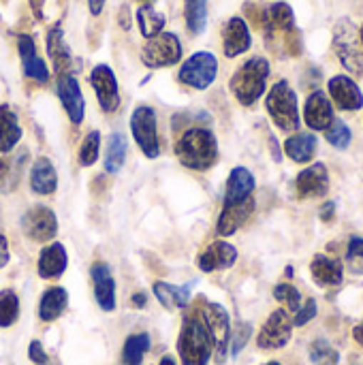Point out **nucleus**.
<instances>
[{
    "instance_id": "nucleus-1",
    "label": "nucleus",
    "mask_w": 363,
    "mask_h": 365,
    "mask_svg": "<svg viewBox=\"0 0 363 365\" xmlns=\"http://www.w3.org/2000/svg\"><path fill=\"white\" fill-rule=\"evenodd\" d=\"M178 160L193 171H208L218 160V139L205 126L186 128L175 141Z\"/></svg>"
},
{
    "instance_id": "nucleus-2",
    "label": "nucleus",
    "mask_w": 363,
    "mask_h": 365,
    "mask_svg": "<svg viewBox=\"0 0 363 365\" xmlns=\"http://www.w3.org/2000/svg\"><path fill=\"white\" fill-rule=\"evenodd\" d=\"M270 73H272V66H270L267 58L252 56L233 73V77L229 81V90L240 105L252 107L265 94Z\"/></svg>"
},
{
    "instance_id": "nucleus-3",
    "label": "nucleus",
    "mask_w": 363,
    "mask_h": 365,
    "mask_svg": "<svg viewBox=\"0 0 363 365\" xmlns=\"http://www.w3.org/2000/svg\"><path fill=\"white\" fill-rule=\"evenodd\" d=\"M178 355L182 365H208L214 355V342L203 319L193 310L182 323L178 338Z\"/></svg>"
},
{
    "instance_id": "nucleus-4",
    "label": "nucleus",
    "mask_w": 363,
    "mask_h": 365,
    "mask_svg": "<svg viewBox=\"0 0 363 365\" xmlns=\"http://www.w3.org/2000/svg\"><path fill=\"white\" fill-rule=\"evenodd\" d=\"M265 109L272 118V122L285 130V133H293L300 128V105H297V94L291 88V83L287 79L276 81L265 98Z\"/></svg>"
},
{
    "instance_id": "nucleus-5",
    "label": "nucleus",
    "mask_w": 363,
    "mask_h": 365,
    "mask_svg": "<svg viewBox=\"0 0 363 365\" xmlns=\"http://www.w3.org/2000/svg\"><path fill=\"white\" fill-rule=\"evenodd\" d=\"M334 53L338 56L340 64L355 77H363V47L359 41V30L349 17H340L334 26L332 38Z\"/></svg>"
},
{
    "instance_id": "nucleus-6",
    "label": "nucleus",
    "mask_w": 363,
    "mask_h": 365,
    "mask_svg": "<svg viewBox=\"0 0 363 365\" xmlns=\"http://www.w3.org/2000/svg\"><path fill=\"white\" fill-rule=\"evenodd\" d=\"M197 314L203 319L210 338L214 342V359L216 364H225L227 355H229V342H231V319L229 312L225 310V306L214 304V302H205L201 299V304L195 308Z\"/></svg>"
},
{
    "instance_id": "nucleus-7",
    "label": "nucleus",
    "mask_w": 363,
    "mask_h": 365,
    "mask_svg": "<svg viewBox=\"0 0 363 365\" xmlns=\"http://www.w3.org/2000/svg\"><path fill=\"white\" fill-rule=\"evenodd\" d=\"M131 133L145 158L160 156V137H158V115L150 105L135 107L131 115Z\"/></svg>"
},
{
    "instance_id": "nucleus-8",
    "label": "nucleus",
    "mask_w": 363,
    "mask_h": 365,
    "mask_svg": "<svg viewBox=\"0 0 363 365\" xmlns=\"http://www.w3.org/2000/svg\"><path fill=\"white\" fill-rule=\"evenodd\" d=\"M218 77V58L212 51H195L178 71V81L193 90H208Z\"/></svg>"
},
{
    "instance_id": "nucleus-9",
    "label": "nucleus",
    "mask_w": 363,
    "mask_h": 365,
    "mask_svg": "<svg viewBox=\"0 0 363 365\" xmlns=\"http://www.w3.org/2000/svg\"><path fill=\"white\" fill-rule=\"evenodd\" d=\"M182 41L175 32H160L154 38H148V43L141 49V62L148 68H167L182 60Z\"/></svg>"
},
{
    "instance_id": "nucleus-10",
    "label": "nucleus",
    "mask_w": 363,
    "mask_h": 365,
    "mask_svg": "<svg viewBox=\"0 0 363 365\" xmlns=\"http://www.w3.org/2000/svg\"><path fill=\"white\" fill-rule=\"evenodd\" d=\"M21 233L39 244H49L58 235V216L51 207L47 205H32L24 216H21Z\"/></svg>"
},
{
    "instance_id": "nucleus-11",
    "label": "nucleus",
    "mask_w": 363,
    "mask_h": 365,
    "mask_svg": "<svg viewBox=\"0 0 363 365\" xmlns=\"http://www.w3.org/2000/svg\"><path fill=\"white\" fill-rule=\"evenodd\" d=\"M90 86L96 94V101H98V107L101 111L105 113H116L120 109V86H118V79H116V73L109 64H96L92 71H90Z\"/></svg>"
},
{
    "instance_id": "nucleus-12",
    "label": "nucleus",
    "mask_w": 363,
    "mask_h": 365,
    "mask_svg": "<svg viewBox=\"0 0 363 365\" xmlns=\"http://www.w3.org/2000/svg\"><path fill=\"white\" fill-rule=\"evenodd\" d=\"M56 94L62 103V109L71 124L79 126L86 118V98L81 92V86L73 73H62L56 79Z\"/></svg>"
},
{
    "instance_id": "nucleus-13",
    "label": "nucleus",
    "mask_w": 363,
    "mask_h": 365,
    "mask_svg": "<svg viewBox=\"0 0 363 365\" xmlns=\"http://www.w3.org/2000/svg\"><path fill=\"white\" fill-rule=\"evenodd\" d=\"M293 321L287 310H274L257 336V346L263 351H278L291 342Z\"/></svg>"
},
{
    "instance_id": "nucleus-14",
    "label": "nucleus",
    "mask_w": 363,
    "mask_h": 365,
    "mask_svg": "<svg viewBox=\"0 0 363 365\" xmlns=\"http://www.w3.org/2000/svg\"><path fill=\"white\" fill-rule=\"evenodd\" d=\"M329 192V171L325 163H315L295 178V195L302 201L321 199Z\"/></svg>"
},
{
    "instance_id": "nucleus-15",
    "label": "nucleus",
    "mask_w": 363,
    "mask_h": 365,
    "mask_svg": "<svg viewBox=\"0 0 363 365\" xmlns=\"http://www.w3.org/2000/svg\"><path fill=\"white\" fill-rule=\"evenodd\" d=\"M329 101L342 111H359L363 107V92L357 81L349 75H334L327 81Z\"/></svg>"
},
{
    "instance_id": "nucleus-16",
    "label": "nucleus",
    "mask_w": 363,
    "mask_h": 365,
    "mask_svg": "<svg viewBox=\"0 0 363 365\" xmlns=\"http://www.w3.org/2000/svg\"><path fill=\"white\" fill-rule=\"evenodd\" d=\"M90 280H92L94 299H96L98 308L103 312H113L116 306H118V297H116V280H113L111 267L107 263H103V261L92 263Z\"/></svg>"
},
{
    "instance_id": "nucleus-17",
    "label": "nucleus",
    "mask_w": 363,
    "mask_h": 365,
    "mask_svg": "<svg viewBox=\"0 0 363 365\" xmlns=\"http://www.w3.org/2000/svg\"><path fill=\"white\" fill-rule=\"evenodd\" d=\"M17 53L21 60L24 75L36 83H47L49 81V68L45 60L36 51V43L30 34H19L17 36Z\"/></svg>"
},
{
    "instance_id": "nucleus-18",
    "label": "nucleus",
    "mask_w": 363,
    "mask_h": 365,
    "mask_svg": "<svg viewBox=\"0 0 363 365\" xmlns=\"http://www.w3.org/2000/svg\"><path fill=\"white\" fill-rule=\"evenodd\" d=\"M237 261V248L225 240H218L214 244H210L199 257H197V267L203 274H212V272H220V269H229L233 267Z\"/></svg>"
},
{
    "instance_id": "nucleus-19",
    "label": "nucleus",
    "mask_w": 363,
    "mask_h": 365,
    "mask_svg": "<svg viewBox=\"0 0 363 365\" xmlns=\"http://www.w3.org/2000/svg\"><path fill=\"white\" fill-rule=\"evenodd\" d=\"M252 47V34L244 17H231L223 28V51L227 58H237Z\"/></svg>"
},
{
    "instance_id": "nucleus-20",
    "label": "nucleus",
    "mask_w": 363,
    "mask_h": 365,
    "mask_svg": "<svg viewBox=\"0 0 363 365\" xmlns=\"http://www.w3.org/2000/svg\"><path fill=\"white\" fill-rule=\"evenodd\" d=\"M291 28H295V13H293L291 4L274 2L270 6H265V19H263L265 43L272 45L276 38L280 41V36L285 32H289Z\"/></svg>"
},
{
    "instance_id": "nucleus-21",
    "label": "nucleus",
    "mask_w": 363,
    "mask_h": 365,
    "mask_svg": "<svg viewBox=\"0 0 363 365\" xmlns=\"http://www.w3.org/2000/svg\"><path fill=\"white\" fill-rule=\"evenodd\" d=\"M334 105L323 90H315L304 105V122L310 130H327L334 122Z\"/></svg>"
},
{
    "instance_id": "nucleus-22",
    "label": "nucleus",
    "mask_w": 363,
    "mask_h": 365,
    "mask_svg": "<svg viewBox=\"0 0 363 365\" xmlns=\"http://www.w3.org/2000/svg\"><path fill=\"white\" fill-rule=\"evenodd\" d=\"M66 267H68L66 248L60 242H49L39 255V263H36L39 276L43 280H56L66 272Z\"/></svg>"
},
{
    "instance_id": "nucleus-23",
    "label": "nucleus",
    "mask_w": 363,
    "mask_h": 365,
    "mask_svg": "<svg viewBox=\"0 0 363 365\" xmlns=\"http://www.w3.org/2000/svg\"><path fill=\"white\" fill-rule=\"evenodd\" d=\"M255 212V199H246L242 203L235 205H223V212L218 216L216 222V231L220 237H231L233 233H237V229L252 216Z\"/></svg>"
},
{
    "instance_id": "nucleus-24",
    "label": "nucleus",
    "mask_w": 363,
    "mask_h": 365,
    "mask_svg": "<svg viewBox=\"0 0 363 365\" xmlns=\"http://www.w3.org/2000/svg\"><path fill=\"white\" fill-rule=\"evenodd\" d=\"M257 186L255 175L246 167H235L225 184V205H235L252 197Z\"/></svg>"
},
{
    "instance_id": "nucleus-25",
    "label": "nucleus",
    "mask_w": 363,
    "mask_h": 365,
    "mask_svg": "<svg viewBox=\"0 0 363 365\" xmlns=\"http://www.w3.org/2000/svg\"><path fill=\"white\" fill-rule=\"evenodd\" d=\"M310 274L319 287H340L344 280V265L336 257L317 255L310 263Z\"/></svg>"
},
{
    "instance_id": "nucleus-26",
    "label": "nucleus",
    "mask_w": 363,
    "mask_h": 365,
    "mask_svg": "<svg viewBox=\"0 0 363 365\" xmlns=\"http://www.w3.org/2000/svg\"><path fill=\"white\" fill-rule=\"evenodd\" d=\"M30 188L32 192L36 195H53L56 188H58V173H56V167L49 158L45 156H39L32 167H30Z\"/></svg>"
},
{
    "instance_id": "nucleus-27",
    "label": "nucleus",
    "mask_w": 363,
    "mask_h": 365,
    "mask_svg": "<svg viewBox=\"0 0 363 365\" xmlns=\"http://www.w3.org/2000/svg\"><path fill=\"white\" fill-rule=\"evenodd\" d=\"M47 53L53 62V68L58 71V75L62 73H71V62H73V53H71V47L64 38V30L60 24L51 26L49 32H47Z\"/></svg>"
},
{
    "instance_id": "nucleus-28",
    "label": "nucleus",
    "mask_w": 363,
    "mask_h": 365,
    "mask_svg": "<svg viewBox=\"0 0 363 365\" xmlns=\"http://www.w3.org/2000/svg\"><path fill=\"white\" fill-rule=\"evenodd\" d=\"M152 291H154L156 302H158L165 310L173 312V310H182V308L188 306L190 293H193V284L188 282V284H184V287H175V284H169V282L158 280V282H154Z\"/></svg>"
},
{
    "instance_id": "nucleus-29",
    "label": "nucleus",
    "mask_w": 363,
    "mask_h": 365,
    "mask_svg": "<svg viewBox=\"0 0 363 365\" xmlns=\"http://www.w3.org/2000/svg\"><path fill=\"white\" fill-rule=\"evenodd\" d=\"M21 139V126L15 109L6 103L0 105V154L13 152V148Z\"/></svg>"
},
{
    "instance_id": "nucleus-30",
    "label": "nucleus",
    "mask_w": 363,
    "mask_h": 365,
    "mask_svg": "<svg viewBox=\"0 0 363 365\" xmlns=\"http://www.w3.org/2000/svg\"><path fill=\"white\" fill-rule=\"evenodd\" d=\"M68 306V293L62 287H51L41 295L39 302V319L43 323H53L58 321Z\"/></svg>"
},
{
    "instance_id": "nucleus-31",
    "label": "nucleus",
    "mask_w": 363,
    "mask_h": 365,
    "mask_svg": "<svg viewBox=\"0 0 363 365\" xmlns=\"http://www.w3.org/2000/svg\"><path fill=\"white\" fill-rule=\"evenodd\" d=\"M319 148V139L312 133H297L285 141V154L300 165H306L315 158Z\"/></svg>"
},
{
    "instance_id": "nucleus-32",
    "label": "nucleus",
    "mask_w": 363,
    "mask_h": 365,
    "mask_svg": "<svg viewBox=\"0 0 363 365\" xmlns=\"http://www.w3.org/2000/svg\"><path fill=\"white\" fill-rule=\"evenodd\" d=\"M135 19H137L139 32L145 41L160 34L165 30V24H167V17L160 11H156L152 4H141L135 13Z\"/></svg>"
},
{
    "instance_id": "nucleus-33",
    "label": "nucleus",
    "mask_w": 363,
    "mask_h": 365,
    "mask_svg": "<svg viewBox=\"0 0 363 365\" xmlns=\"http://www.w3.org/2000/svg\"><path fill=\"white\" fill-rule=\"evenodd\" d=\"M126 137L122 133H111L107 137V145H105V171L107 173H118L122 171L124 163H126Z\"/></svg>"
},
{
    "instance_id": "nucleus-34",
    "label": "nucleus",
    "mask_w": 363,
    "mask_h": 365,
    "mask_svg": "<svg viewBox=\"0 0 363 365\" xmlns=\"http://www.w3.org/2000/svg\"><path fill=\"white\" fill-rule=\"evenodd\" d=\"M152 346L150 334L141 331V334H131L124 344H122V364L124 365H141L148 351Z\"/></svg>"
},
{
    "instance_id": "nucleus-35",
    "label": "nucleus",
    "mask_w": 363,
    "mask_h": 365,
    "mask_svg": "<svg viewBox=\"0 0 363 365\" xmlns=\"http://www.w3.org/2000/svg\"><path fill=\"white\" fill-rule=\"evenodd\" d=\"M184 21L193 36H199L208 28V0H184Z\"/></svg>"
},
{
    "instance_id": "nucleus-36",
    "label": "nucleus",
    "mask_w": 363,
    "mask_h": 365,
    "mask_svg": "<svg viewBox=\"0 0 363 365\" xmlns=\"http://www.w3.org/2000/svg\"><path fill=\"white\" fill-rule=\"evenodd\" d=\"M19 319V297L13 289L0 291V329H9Z\"/></svg>"
},
{
    "instance_id": "nucleus-37",
    "label": "nucleus",
    "mask_w": 363,
    "mask_h": 365,
    "mask_svg": "<svg viewBox=\"0 0 363 365\" xmlns=\"http://www.w3.org/2000/svg\"><path fill=\"white\" fill-rule=\"evenodd\" d=\"M98 154H101V133L98 130H90L81 145H79V154H77V160L81 167H92L96 160H98Z\"/></svg>"
},
{
    "instance_id": "nucleus-38",
    "label": "nucleus",
    "mask_w": 363,
    "mask_h": 365,
    "mask_svg": "<svg viewBox=\"0 0 363 365\" xmlns=\"http://www.w3.org/2000/svg\"><path fill=\"white\" fill-rule=\"evenodd\" d=\"M325 139L336 150H347L351 145V141H353V133H351V128H349V124L344 120L334 118V122L325 130Z\"/></svg>"
},
{
    "instance_id": "nucleus-39",
    "label": "nucleus",
    "mask_w": 363,
    "mask_h": 365,
    "mask_svg": "<svg viewBox=\"0 0 363 365\" xmlns=\"http://www.w3.org/2000/svg\"><path fill=\"white\" fill-rule=\"evenodd\" d=\"M310 361L315 365H338L340 355L327 340H315L310 346Z\"/></svg>"
},
{
    "instance_id": "nucleus-40",
    "label": "nucleus",
    "mask_w": 363,
    "mask_h": 365,
    "mask_svg": "<svg viewBox=\"0 0 363 365\" xmlns=\"http://www.w3.org/2000/svg\"><path fill=\"white\" fill-rule=\"evenodd\" d=\"M274 297L276 302H280L289 312H297L302 308V293L293 287V284H276L274 287Z\"/></svg>"
},
{
    "instance_id": "nucleus-41",
    "label": "nucleus",
    "mask_w": 363,
    "mask_h": 365,
    "mask_svg": "<svg viewBox=\"0 0 363 365\" xmlns=\"http://www.w3.org/2000/svg\"><path fill=\"white\" fill-rule=\"evenodd\" d=\"M280 45H282V49H285L287 56H291V58L302 56V51H304V34H302V30L295 26L289 32H285L280 36Z\"/></svg>"
},
{
    "instance_id": "nucleus-42",
    "label": "nucleus",
    "mask_w": 363,
    "mask_h": 365,
    "mask_svg": "<svg viewBox=\"0 0 363 365\" xmlns=\"http://www.w3.org/2000/svg\"><path fill=\"white\" fill-rule=\"evenodd\" d=\"M250 336H252V325H250V323H240V325L231 331L229 351H231V355H233V357H237V355L244 351V346L248 344Z\"/></svg>"
},
{
    "instance_id": "nucleus-43",
    "label": "nucleus",
    "mask_w": 363,
    "mask_h": 365,
    "mask_svg": "<svg viewBox=\"0 0 363 365\" xmlns=\"http://www.w3.org/2000/svg\"><path fill=\"white\" fill-rule=\"evenodd\" d=\"M315 317H317V302H315V299H306V304L295 312V317H293L291 321H293V327H304V325H308Z\"/></svg>"
},
{
    "instance_id": "nucleus-44",
    "label": "nucleus",
    "mask_w": 363,
    "mask_h": 365,
    "mask_svg": "<svg viewBox=\"0 0 363 365\" xmlns=\"http://www.w3.org/2000/svg\"><path fill=\"white\" fill-rule=\"evenodd\" d=\"M244 13L248 15V19H250L257 28H263L265 6H261V4H257V2H246V4H244Z\"/></svg>"
},
{
    "instance_id": "nucleus-45",
    "label": "nucleus",
    "mask_w": 363,
    "mask_h": 365,
    "mask_svg": "<svg viewBox=\"0 0 363 365\" xmlns=\"http://www.w3.org/2000/svg\"><path fill=\"white\" fill-rule=\"evenodd\" d=\"M28 359L34 365H47L49 364V357L43 349V344L39 340H32L30 346H28Z\"/></svg>"
},
{
    "instance_id": "nucleus-46",
    "label": "nucleus",
    "mask_w": 363,
    "mask_h": 365,
    "mask_svg": "<svg viewBox=\"0 0 363 365\" xmlns=\"http://www.w3.org/2000/svg\"><path fill=\"white\" fill-rule=\"evenodd\" d=\"M349 257L351 259H363V237L353 235L349 240Z\"/></svg>"
},
{
    "instance_id": "nucleus-47",
    "label": "nucleus",
    "mask_w": 363,
    "mask_h": 365,
    "mask_svg": "<svg viewBox=\"0 0 363 365\" xmlns=\"http://www.w3.org/2000/svg\"><path fill=\"white\" fill-rule=\"evenodd\" d=\"M9 259H11L9 242H6V237H4V235H0V269H2V267H6Z\"/></svg>"
},
{
    "instance_id": "nucleus-48",
    "label": "nucleus",
    "mask_w": 363,
    "mask_h": 365,
    "mask_svg": "<svg viewBox=\"0 0 363 365\" xmlns=\"http://www.w3.org/2000/svg\"><path fill=\"white\" fill-rule=\"evenodd\" d=\"M319 216H321V220H323V222H332V220H334V216H336V203H325V205L321 207Z\"/></svg>"
},
{
    "instance_id": "nucleus-49",
    "label": "nucleus",
    "mask_w": 363,
    "mask_h": 365,
    "mask_svg": "<svg viewBox=\"0 0 363 365\" xmlns=\"http://www.w3.org/2000/svg\"><path fill=\"white\" fill-rule=\"evenodd\" d=\"M105 2L107 0H88V9H90V15L92 17H98L105 9Z\"/></svg>"
},
{
    "instance_id": "nucleus-50",
    "label": "nucleus",
    "mask_w": 363,
    "mask_h": 365,
    "mask_svg": "<svg viewBox=\"0 0 363 365\" xmlns=\"http://www.w3.org/2000/svg\"><path fill=\"white\" fill-rule=\"evenodd\" d=\"M131 304H133V308H145L148 306V295L143 291H139V293H135L131 297Z\"/></svg>"
},
{
    "instance_id": "nucleus-51",
    "label": "nucleus",
    "mask_w": 363,
    "mask_h": 365,
    "mask_svg": "<svg viewBox=\"0 0 363 365\" xmlns=\"http://www.w3.org/2000/svg\"><path fill=\"white\" fill-rule=\"evenodd\" d=\"M120 19V26L124 28V30H128L131 28V17H128V4H122V9H120V15H118Z\"/></svg>"
},
{
    "instance_id": "nucleus-52",
    "label": "nucleus",
    "mask_w": 363,
    "mask_h": 365,
    "mask_svg": "<svg viewBox=\"0 0 363 365\" xmlns=\"http://www.w3.org/2000/svg\"><path fill=\"white\" fill-rule=\"evenodd\" d=\"M353 336H355V340H357V342H359V344L363 346V323L362 325H357V327L353 329Z\"/></svg>"
},
{
    "instance_id": "nucleus-53",
    "label": "nucleus",
    "mask_w": 363,
    "mask_h": 365,
    "mask_svg": "<svg viewBox=\"0 0 363 365\" xmlns=\"http://www.w3.org/2000/svg\"><path fill=\"white\" fill-rule=\"evenodd\" d=\"M158 365H178V361H175V359H173L171 355H165V357L160 359V364H158Z\"/></svg>"
},
{
    "instance_id": "nucleus-54",
    "label": "nucleus",
    "mask_w": 363,
    "mask_h": 365,
    "mask_svg": "<svg viewBox=\"0 0 363 365\" xmlns=\"http://www.w3.org/2000/svg\"><path fill=\"white\" fill-rule=\"evenodd\" d=\"M359 41H362V47H363V24H362V28H359Z\"/></svg>"
},
{
    "instance_id": "nucleus-55",
    "label": "nucleus",
    "mask_w": 363,
    "mask_h": 365,
    "mask_svg": "<svg viewBox=\"0 0 363 365\" xmlns=\"http://www.w3.org/2000/svg\"><path fill=\"white\" fill-rule=\"evenodd\" d=\"M137 2H141V4H150L152 0H137Z\"/></svg>"
},
{
    "instance_id": "nucleus-56",
    "label": "nucleus",
    "mask_w": 363,
    "mask_h": 365,
    "mask_svg": "<svg viewBox=\"0 0 363 365\" xmlns=\"http://www.w3.org/2000/svg\"><path fill=\"white\" fill-rule=\"evenodd\" d=\"M265 365H280L278 361H270V364H265Z\"/></svg>"
}]
</instances>
